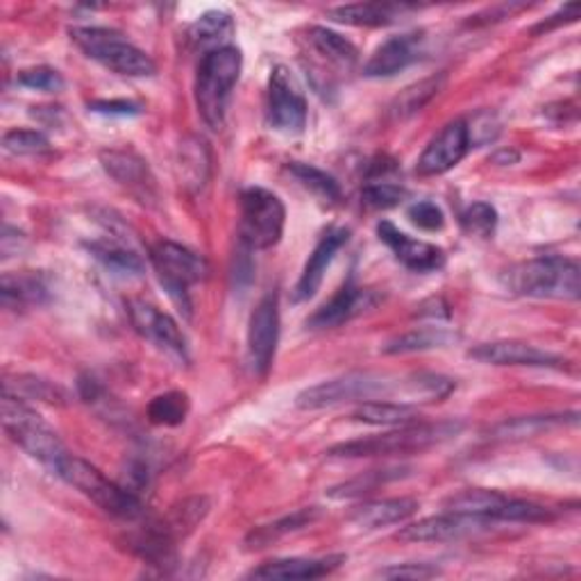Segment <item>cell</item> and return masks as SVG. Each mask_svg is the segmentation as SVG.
<instances>
[{
	"mask_svg": "<svg viewBox=\"0 0 581 581\" xmlns=\"http://www.w3.org/2000/svg\"><path fill=\"white\" fill-rule=\"evenodd\" d=\"M443 85H445V75H436V77H428V81H420L407 87L391 104V114L395 119H407L420 112L430 100H434L441 94Z\"/></svg>",
	"mask_w": 581,
	"mask_h": 581,
	"instance_id": "d6a6232c",
	"label": "cell"
},
{
	"mask_svg": "<svg viewBox=\"0 0 581 581\" xmlns=\"http://www.w3.org/2000/svg\"><path fill=\"white\" fill-rule=\"evenodd\" d=\"M129 319L135 330L152 341L157 348L166 350L169 355H175L177 359H187V338H184L180 325L171 319L169 313L160 311L154 305L144 300H129L127 305Z\"/></svg>",
	"mask_w": 581,
	"mask_h": 581,
	"instance_id": "5bb4252c",
	"label": "cell"
},
{
	"mask_svg": "<svg viewBox=\"0 0 581 581\" xmlns=\"http://www.w3.org/2000/svg\"><path fill=\"white\" fill-rule=\"evenodd\" d=\"M579 18V3H568V5H564L557 14H552V16H547L543 23H539L536 25V28H534V33L539 35V33H549V30H554V28H559V25H564V23H572V21H577Z\"/></svg>",
	"mask_w": 581,
	"mask_h": 581,
	"instance_id": "bcb514c9",
	"label": "cell"
},
{
	"mask_svg": "<svg viewBox=\"0 0 581 581\" xmlns=\"http://www.w3.org/2000/svg\"><path fill=\"white\" fill-rule=\"evenodd\" d=\"M461 223L468 234L482 236V239H489V236L495 234L497 227V211L489 202H472L461 217Z\"/></svg>",
	"mask_w": 581,
	"mask_h": 581,
	"instance_id": "74e56055",
	"label": "cell"
},
{
	"mask_svg": "<svg viewBox=\"0 0 581 581\" xmlns=\"http://www.w3.org/2000/svg\"><path fill=\"white\" fill-rule=\"evenodd\" d=\"M418 511V502L413 497H388L366 502L350 514V522L361 530H382L388 524H400Z\"/></svg>",
	"mask_w": 581,
	"mask_h": 581,
	"instance_id": "7402d4cb",
	"label": "cell"
},
{
	"mask_svg": "<svg viewBox=\"0 0 581 581\" xmlns=\"http://www.w3.org/2000/svg\"><path fill=\"white\" fill-rule=\"evenodd\" d=\"M346 561V554H330V557L309 559V557H294V559H275L261 564L248 577L250 579H321L332 574L341 564Z\"/></svg>",
	"mask_w": 581,
	"mask_h": 581,
	"instance_id": "44dd1931",
	"label": "cell"
},
{
	"mask_svg": "<svg viewBox=\"0 0 581 581\" xmlns=\"http://www.w3.org/2000/svg\"><path fill=\"white\" fill-rule=\"evenodd\" d=\"M403 478V470H373V472H366L359 474V478L350 480V482H343L338 486H332L327 491V495L332 499H350V497H361L366 493H373L378 486L391 482V480H398Z\"/></svg>",
	"mask_w": 581,
	"mask_h": 581,
	"instance_id": "d590c367",
	"label": "cell"
},
{
	"mask_svg": "<svg viewBox=\"0 0 581 581\" xmlns=\"http://www.w3.org/2000/svg\"><path fill=\"white\" fill-rule=\"evenodd\" d=\"M316 518H319V509L307 507V509H298L296 514H290V516H284L271 524H261V527H257V530L250 532L248 547H252V549L267 547L286 534L305 530V527H309Z\"/></svg>",
	"mask_w": 581,
	"mask_h": 581,
	"instance_id": "83f0119b",
	"label": "cell"
},
{
	"mask_svg": "<svg viewBox=\"0 0 581 581\" xmlns=\"http://www.w3.org/2000/svg\"><path fill=\"white\" fill-rule=\"evenodd\" d=\"M378 236L380 242L395 255V259L413 273H434L445 267V252L438 246L411 239L409 234L400 232L388 221H382L378 225Z\"/></svg>",
	"mask_w": 581,
	"mask_h": 581,
	"instance_id": "9a60e30c",
	"label": "cell"
},
{
	"mask_svg": "<svg viewBox=\"0 0 581 581\" xmlns=\"http://www.w3.org/2000/svg\"><path fill=\"white\" fill-rule=\"evenodd\" d=\"M244 55L236 46H225L202 55L196 77V104L211 129H221L232 89L239 83Z\"/></svg>",
	"mask_w": 581,
	"mask_h": 581,
	"instance_id": "3957f363",
	"label": "cell"
},
{
	"mask_svg": "<svg viewBox=\"0 0 581 581\" xmlns=\"http://www.w3.org/2000/svg\"><path fill=\"white\" fill-rule=\"evenodd\" d=\"M455 341V334L443 327H418L403 336H395L384 346L386 355H407V353H422L432 348H445L447 343Z\"/></svg>",
	"mask_w": 581,
	"mask_h": 581,
	"instance_id": "4dcf8cb0",
	"label": "cell"
},
{
	"mask_svg": "<svg viewBox=\"0 0 581 581\" xmlns=\"http://www.w3.org/2000/svg\"><path fill=\"white\" fill-rule=\"evenodd\" d=\"M468 357L491 366H530V368H552L559 366L561 359L547 350H541L532 343L522 341H493L480 343L478 348L468 350Z\"/></svg>",
	"mask_w": 581,
	"mask_h": 581,
	"instance_id": "ac0fdd59",
	"label": "cell"
},
{
	"mask_svg": "<svg viewBox=\"0 0 581 581\" xmlns=\"http://www.w3.org/2000/svg\"><path fill=\"white\" fill-rule=\"evenodd\" d=\"M191 409L189 395L184 391H169L157 395L152 403L148 405V420L152 425H162V428H177L187 420Z\"/></svg>",
	"mask_w": 581,
	"mask_h": 581,
	"instance_id": "1f68e13d",
	"label": "cell"
},
{
	"mask_svg": "<svg viewBox=\"0 0 581 581\" xmlns=\"http://www.w3.org/2000/svg\"><path fill=\"white\" fill-rule=\"evenodd\" d=\"M348 239H350L348 227H334L321 236V242L316 244L313 252L309 255V259L305 263V271L296 284V294H294L296 302H305V300L316 296V290H319L323 284L327 267L334 261L336 252L348 244Z\"/></svg>",
	"mask_w": 581,
	"mask_h": 581,
	"instance_id": "d6986e66",
	"label": "cell"
},
{
	"mask_svg": "<svg viewBox=\"0 0 581 581\" xmlns=\"http://www.w3.org/2000/svg\"><path fill=\"white\" fill-rule=\"evenodd\" d=\"M461 432V422L447 420V422H411L400 430H393L388 434L368 436L334 445L330 455L332 457H391V455H413L430 450V447L453 438Z\"/></svg>",
	"mask_w": 581,
	"mask_h": 581,
	"instance_id": "7a4b0ae2",
	"label": "cell"
},
{
	"mask_svg": "<svg viewBox=\"0 0 581 581\" xmlns=\"http://www.w3.org/2000/svg\"><path fill=\"white\" fill-rule=\"evenodd\" d=\"M100 164L121 187L141 198V202H152L157 198L154 177L135 150H104L100 152Z\"/></svg>",
	"mask_w": 581,
	"mask_h": 581,
	"instance_id": "e0dca14e",
	"label": "cell"
},
{
	"mask_svg": "<svg viewBox=\"0 0 581 581\" xmlns=\"http://www.w3.org/2000/svg\"><path fill=\"white\" fill-rule=\"evenodd\" d=\"M280 341V298L277 294H267L255 311L250 313L248 323V361L255 375H267L275 359Z\"/></svg>",
	"mask_w": 581,
	"mask_h": 581,
	"instance_id": "30bf717a",
	"label": "cell"
},
{
	"mask_svg": "<svg viewBox=\"0 0 581 581\" xmlns=\"http://www.w3.org/2000/svg\"><path fill=\"white\" fill-rule=\"evenodd\" d=\"M16 398H33L44 403H60L64 400L62 388L52 386L37 378H16Z\"/></svg>",
	"mask_w": 581,
	"mask_h": 581,
	"instance_id": "7bdbcfd3",
	"label": "cell"
},
{
	"mask_svg": "<svg viewBox=\"0 0 581 581\" xmlns=\"http://www.w3.org/2000/svg\"><path fill=\"white\" fill-rule=\"evenodd\" d=\"M391 388L388 382H384L380 375L371 373H348L341 378H332L325 382L313 384L298 393L296 405L305 411H319L327 407H336L343 403H363L368 398H375ZM393 393V388H391Z\"/></svg>",
	"mask_w": 581,
	"mask_h": 581,
	"instance_id": "9c48e42d",
	"label": "cell"
},
{
	"mask_svg": "<svg viewBox=\"0 0 581 581\" xmlns=\"http://www.w3.org/2000/svg\"><path fill=\"white\" fill-rule=\"evenodd\" d=\"M3 428L21 450H25L50 470H55L60 461L69 457L60 434L33 407L25 405V400L16 398L12 393H5L3 398Z\"/></svg>",
	"mask_w": 581,
	"mask_h": 581,
	"instance_id": "277c9868",
	"label": "cell"
},
{
	"mask_svg": "<svg viewBox=\"0 0 581 581\" xmlns=\"http://www.w3.org/2000/svg\"><path fill=\"white\" fill-rule=\"evenodd\" d=\"M438 574V568L430 564H403V566H391L380 570V577L384 579H432Z\"/></svg>",
	"mask_w": 581,
	"mask_h": 581,
	"instance_id": "ee69618b",
	"label": "cell"
},
{
	"mask_svg": "<svg viewBox=\"0 0 581 581\" xmlns=\"http://www.w3.org/2000/svg\"><path fill=\"white\" fill-rule=\"evenodd\" d=\"M288 173L294 175L307 191H311L316 198H321L323 202L334 205L341 200L338 182L332 175H327L325 171L316 169L311 164L294 162V164H288Z\"/></svg>",
	"mask_w": 581,
	"mask_h": 581,
	"instance_id": "e575fe53",
	"label": "cell"
},
{
	"mask_svg": "<svg viewBox=\"0 0 581 581\" xmlns=\"http://www.w3.org/2000/svg\"><path fill=\"white\" fill-rule=\"evenodd\" d=\"M407 217L416 227L425 230V232H438L445 225L443 209L432 200H420V202L411 205L407 211Z\"/></svg>",
	"mask_w": 581,
	"mask_h": 581,
	"instance_id": "b9f144b4",
	"label": "cell"
},
{
	"mask_svg": "<svg viewBox=\"0 0 581 581\" xmlns=\"http://www.w3.org/2000/svg\"><path fill=\"white\" fill-rule=\"evenodd\" d=\"M455 391V382L436 373H416L405 378L395 386V393H403L409 400L418 403H438Z\"/></svg>",
	"mask_w": 581,
	"mask_h": 581,
	"instance_id": "f546056e",
	"label": "cell"
},
{
	"mask_svg": "<svg viewBox=\"0 0 581 581\" xmlns=\"http://www.w3.org/2000/svg\"><path fill=\"white\" fill-rule=\"evenodd\" d=\"M411 10V5L398 3H353L332 8L327 14L338 23L357 25V28H382V25L395 23Z\"/></svg>",
	"mask_w": 581,
	"mask_h": 581,
	"instance_id": "603a6c76",
	"label": "cell"
},
{
	"mask_svg": "<svg viewBox=\"0 0 581 581\" xmlns=\"http://www.w3.org/2000/svg\"><path fill=\"white\" fill-rule=\"evenodd\" d=\"M507 499H509V495L497 493V491L468 489V491H461V493L447 499L445 509L455 511V514L480 516V518H486L491 522H497V511L505 507Z\"/></svg>",
	"mask_w": 581,
	"mask_h": 581,
	"instance_id": "cb8c5ba5",
	"label": "cell"
},
{
	"mask_svg": "<svg viewBox=\"0 0 581 581\" xmlns=\"http://www.w3.org/2000/svg\"><path fill=\"white\" fill-rule=\"evenodd\" d=\"M470 132L468 123L457 119L453 123H447L438 135L430 141V146L422 150L416 171L425 177L432 175H443L447 171H453L470 150Z\"/></svg>",
	"mask_w": 581,
	"mask_h": 581,
	"instance_id": "4fadbf2b",
	"label": "cell"
},
{
	"mask_svg": "<svg viewBox=\"0 0 581 581\" xmlns=\"http://www.w3.org/2000/svg\"><path fill=\"white\" fill-rule=\"evenodd\" d=\"M309 44L323 60L343 71H350L359 62L357 46L334 30L319 28V25H316V28L309 30Z\"/></svg>",
	"mask_w": 581,
	"mask_h": 581,
	"instance_id": "d4e9b609",
	"label": "cell"
},
{
	"mask_svg": "<svg viewBox=\"0 0 581 581\" xmlns=\"http://www.w3.org/2000/svg\"><path fill=\"white\" fill-rule=\"evenodd\" d=\"M493 522L480 516H468V514H455L445 511L441 516H430L422 518L398 534L400 541L409 543H447V541H459L472 534L486 532Z\"/></svg>",
	"mask_w": 581,
	"mask_h": 581,
	"instance_id": "7c38bea8",
	"label": "cell"
},
{
	"mask_svg": "<svg viewBox=\"0 0 581 581\" xmlns=\"http://www.w3.org/2000/svg\"><path fill=\"white\" fill-rule=\"evenodd\" d=\"M375 300L371 296V290H363L355 284V280L350 277L346 284H343L336 296L325 302L319 311L311 316L309 325L316 330H330V327H338L343 323H348L350 319H355L357 313H361L363 309L371 307Z\"/></svg>",
	"mask_w": 581,
	"mask_h": 581,
	"instance_id": "ffe728a7",
	"label": "cell"
},
{
	"mask_svg": "<svg viewBox=\"0 0 581 581\" xmlns=\"http://www.w3.org/2000/svg\"><path fill=\"white\" fill-rule=\"evenodd\" d=\"M232 35H234V21L225 12H207L189 28L191 44L205 48V55L211 50L230 46L227 39Z\"/></svg>",
	"mask_w": 581,
	"mask_h": 581,
	"instance_id": "484cf974",
	"label": "cell"
},
{
	"mask_svg": "<svg viewBox=\"0 0 581 581\" xmlns=\"http://www.w3.org/2000/svg\"><path fill=\"white\" fill-rule=\"evenodd\" d=\"M48 139L39 129H10L3 137V148L12 154H39L48 150Z\"/></svg>",
	"mask_w": 581,
	"mask_h": 581,
	"instance_id": "ab89813d",
	"label": "cell"
},
{
	"mask_svg": "<svg viewBox=\"0 0 581 581\" xmlns=\"http://www.w3.org/2000/svg\"><path fill=\"white\" fill-rule=\"evenodd\" d=\"M89 252L102 263L104 269L112 271L114 275H141L144 273V261L141 257L132 250L125 248L123 244L114 242V239H100L89 244Z\"/></svg>",
	"mask_w": 581,
	"mask_h": 581,
	"instance_id": "4316f807",
	"label": "cell"
},
{
	"mask_svg": "<svg viewBox=\"0 0 581 581\" xmlns=\"http://www.w3.org/2000/svg\"><path fill=\"white\" fill-rule=\"evenodd\" d=\"M269 123L286 135H298L307 125V100L286 66H275L271 73Z\"/></svg>",
	"mask_w": 581,
	"mask_h": 581,
	"instance_id": "8fae6325",
	"label": "cell"
},
{
	"mask_svg": "<svg viewBox=\"0 0 581 581\" xmlns=\"http://www.w3.org/2000/svg\"><path fill=\"white\" fill-rule=\"evenodd\" d=\"M572 416V413H570ZM568 416H532V418H516L511 422H502L499 428H495L497 438H530L536 432L545 430L547 425H561Z\"/></svg>",
	"mask_w": 581,
	"mask_h": 581,
	"instance_id": "8d00e7d4",
	"label": "cell"
},
{
	"mask_svg": "<svg viewBox=\"0 0 581 581\" xmlns=\"http://www.w3.org/2000/svg\"><path fill=\"white\" fill-rule=\"evenodd\" d=\"M150 263L177 309L191 319V286L209 273L205 257L173 242H160L150 250Z\"/></svg>",
	"mask_w": 581,
	"mask_h": 581,
	"instance_id": "52a82bcc",
	"label": "cell"
},
{
	"mask_svg": "<svg viewBox=\"0 0 581 581\" xmlns=\"http://www.w3.org/2000/svg\"><path fill=\"white\" fill-rule=\"evenodd\" d=\"M71 39L85 55L125 77L154 75L157 66L146 50L108 28H71Z\"/></svg>",
	"mask_w": 581,
	"mask_h": 581,
	"instance_id": "8992f818",
	"label": "cell"
},
{
	"mask_svg": "<svg viewBox=\"0 0 581 581\" xmlns=\"http://www.w3.org/2000/svg\"><path fill=\"white\" fill-rule=\"evenodd\" d=\"M91 112L98 114H112V116H135L141 112L139 104L127 100H96L89 104Z\"/></svg>",
	"mask_w": 581,
	"mask_h": 581,
	"instance_id": "f6af8a7d",
	"label": "cell"
},
{
	"mask_svg": "<svg viewBox=\"0 0 581 581\" xmlns=\"http://www.w3.org/2000/svg\"><path fill=\"white\" fill-rule=\"evenodd\" d=\"M361 198L371 209H391L407 198V189L395 182L375 180L361 191Z\"/></svg>",
	"mask_w": 581,
	"mask_h": 581,
	"instance_id": "f35d334b",
	"label": "cell"
},
{
	"mask_svg": "<svg viewBox=\"0 0 581 581\" xmlns=\"http://www.w3.org/2000/svg\"><path fill=\"white\" fill-rule=\"evenodd\" d=\"M286 225L284 202L269 189L250 187L242 194V246L252 250H269L280 244Z\"/></svg>",
	"mask_w": 581,
	"mask_h": 581,
	"instance_id": "ba28073f",
	"label": "cell"
},
{
	"mask_svg": "<svg viewBox=\"0 0 581 581\" xmlns=\"http://www.w3.org/2000/svg\"><path fill=\"white\" fill-rule=\"evenodd\" d=\"M48 296L46 284L37 275H3V305L25 307L41 305Z\"/></svg>",
	"mask_w": 581,
	"mask_h": 581,
	"instance_id": "836d02e7",
	"label": "cell"
},
{
	"mask_svg": "<svg viewBox=\"0 0 581 581\" xmlns=\"http://www.w3.org/2000/svg\"><path fill=\"white\" fill-rule=\"evenodd\" d=\"M355 418L368 425H391V428H405L411 422L420 420L416 407L407 403H361L355 411Z\"/></svg>",
	"mask_w": 581,
	"mask_h": 581,
	"instance_id": "f1b7e54d",
	"label": "cell"
},
{
	"mask_svg": "<svg viewBox=\"0 0 581 581\" xmlns=\"http://www.w3.org/2000/svg\"><path fill=\"white\" fill-rule=\"evenodd\" d=\"M505 286L511 294L527 298L577 300L581 294L579 263L559 255L522 261L507 271Z\"/></svg>",
	"mask_w": 581,
	"mask_h": 581,
	"instance_id": "6da1fadb",
	"label": "cell"
},
{
	"mask_svg": "<svg viewBox=\"0 0 581 581\" xmlns=\"http://www.w3.org/2000/svg\"><path fill=\"white\" fill-rule=\"evenodd\" d=\"M425 55V35L405 33L386 39L366 62L363 73L368 77H391L422 60Z\"/></svg>",
	"mask_w": 581,
	"mask_h": 581,
	"instance_id": "2e32d148",
	"label": "cell"
},
{
	"mask_svg": "<svg viewBox=\"0 0 581 581\" xmlns=\"http://www.w3.org/2000/svg\"><path fill=\"white\" fill-rule=\"evenodd\" d=\"M52 472H55L69 486L96 502L104 514L125 520H135L144 514V505L135 491L110 482L96 466H91L81 457L73 455L64 457Z\"/></svg>",
	"mask_w": 581,
	"mask_h": 581,
	"instance_id": "5b68a950",
	"label": "cell"
},
{
	"mask_svg": "<svg viewBox=\"0 0 581 581\" xmlns=\"http://www.w3.org/2000/svg\"><path fill=\"white\" fill-rule=\"evenodd\" d=\"M16 83L25 89H35V91H48L55 94L64 87V81L60 71L50 69V66H35V69H25L18 73Z\"/></svg>",
	"mask_w": 581,
	"mask_h": 581,
	"instance_id": "60d3db41",
	"label": "cell"
}]
</instances>
